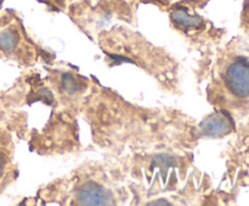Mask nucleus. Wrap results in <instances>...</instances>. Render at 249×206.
I'll return each instance as SVG.
<instances>
[{
    "instance_id": "obj_1",
    "label": "nucleus",
    "mask_w": 249,
    "mask_h": 206,
    "mask_svg": "<svg viewBox=\"0 0 249 206\" xmlns=\"http://www.w3.org/2000/svg\"><path fill=\"white\" fill-rule=\"evenodd\" d=\"M36 46L27 36L18 17L6 11L0 17V56L29 63L36 57Z\"/></svg>"
},
{
    "instance_id": "obj_2",
    "label": "nucleus",
    "mask_w": 249,
    "mask_h": 206,
    "mask_svg": "<svg viewBox=\"0 0 249 206\" xmlns=\"http://www.w3.org/2000/svg\"><path fill=\"white\" fill-rule=\"evenodd\" d=\"M218 84L232 101L249 98V60L236 57L224 67Z\"/></svg>"
},
{
    "instance_id": "obj_3",
    "label": "nucleus",
    "mask_w": 249,
    "mask_h": 206,
    "mask_svg": "<svg viewBox=\"0 0 249 206\" xmlns=\"http://www.w3.org/2000/svg\"><path fill=\"white\" fill-rule=\"evenodd\" d=\"M74 203L82 205H109L114 203L111 189L95 181H87L79 184L74 190Z\"/></svg>"
},
{
    "instance_id": "obj_4",
    "label": "nucleus",
    "mask_w": 249,
    "mask_h": 206,
    "mask_svg": "<svg viewBox=\"0 0 249 206\" xmlns=\"http://www.w3.org/2000/svg\"><path fill=\"white\" fill-rule=\"evenodd\" d=\"M10 167V152H7L6 145L0 142V184L5 181Z\"/></svg>"
},
{
    "instance_id": "obj_5",
    "label": "nucleus",
    "mask_w": 249,
    "mask_h": 206,
    "mask_svg": "<svg viewBox=\"0 0 249 206\" xmlns=\"http://www.w3.org/2000/svg\"><path fill=\"white\" fill-rule=\"evenodd\" d=\"M38 1L44 2V4L48 5L51 9L60 11V10L67 9L74 0H38Z\"/></svg>"
},
{
    "instance_id": "obj_6",
    "label": "nucleus",
    "mask_w": 249,
    "mask_h": 206,
    "mask_svg": "<svg viewBox=\"0 0 249 206\" xmlns=\"http://www.w3.org/2000/svg\"><path fill=\"white\" fill-rule=\"evenodd\" d=\"M155 1L162 2L164 5H197V4H204L207 0H155Z\"/></svg>"
}]
</instances>
